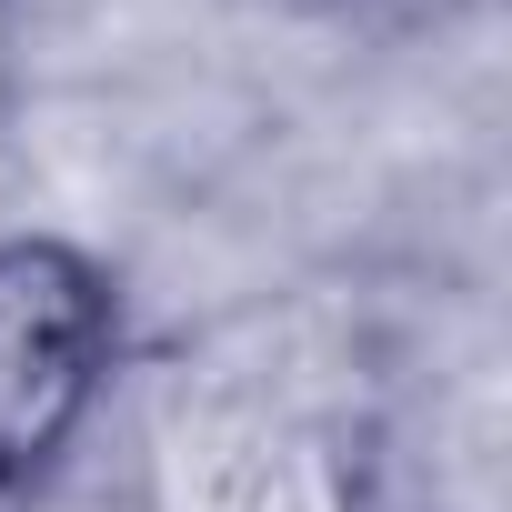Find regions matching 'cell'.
Instances as JSON below:
<instances>
[{
	"mask_svg": "<svg viewBox=\"0 0 512 512\" xmlns=\"http://www.w3.org/2000/svg\"><path fill=\"white\" fill-rule=\"evenodd\" d=\"M131 372V282L81 231H0V512H51Z\"/></svg>",
	"mask_w": 512,
	"mask_h": 512,
	"instance_id": "cell-1",
	"label": "cell"
},
{
	"mask_svg": "<svg viewBox=\"0 0 512 512\" xmlns=\"http://www.w3.org/2000/svg\"><path fill=\"white\" fill-rule=\"evenodd\" d=\"M332 21H352V31H442V21H462L472 0H322Z\"/></svg>",
	"mask_w": 512,
	"mask_h": 512,
	"instance_id": "cell-2",
	"label": "cell"
}]
</instances>
